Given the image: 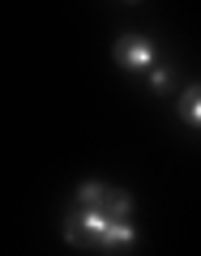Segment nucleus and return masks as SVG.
I'll return each mask as SVG.
<instances>
[{
  "label": "nucleus",
  "instance_id": "obj_5",
  "mask_svg": "<svg viewBox=\"0 0 201 256\" xmlns=\"http://www.w3.org/2000/svg\"><path fill=\"white\" fill-rule=\"evenodd\" d=\"M103 196H107V188L94 180H86L82 188H77V205H103Z\"/></svg>",
  "mask_w": 201,
  "mask_h": 256
},
{
  "label": "nucleus",
  "instance_id": "obj_4",
  "mask_svg": "<svg viewBox=\"0 0 201 256\" xmlns=\"http://www.w3.org/2000/svg\"><path fill=\"white\" fill-rule=\"evenodd\" d=\"M103 210H107L111 218H128V214H133V196H128V192H120V188H107Z\"/></svg>",
  "mask_w": 201,
  "mask_h": 256
},
{
  "label": "nucleus",
  "instance_id": "obj_6",
  "mask_svg": "<svg viewBox=\"0 0 201 256\" xmlns=\"http://www.w3.org/2000/svg\"><path fill=\"white\" fill-rule=\"evenodd\" d=\"M150 86H154V90L163 94L167 86H171V68H154V73H150Z\"/></svg>",
  "mask_w": 201,
  "mask_h": 256
},
{
  "label": "nucleus",
  "instance_id": "obj_2",
  "mask_svg": "<svg viewBox=\"0 0 201 256\" xmlns=\"http://www.w3.org/2000/svg\"><path fill=\"white\" fill-rule=\"evenodd\" d=\"M133 239H137V230L128 226V218H111L107 230L99 235V244H94V248H103V252H120V248H128Z\"/></svg>",
  "mask_w": 201,
  "mask_h": 256
},
{
  "label": "nucleus",
  "instance_id": "obj_3",
  "mask_svg": "<svg viewBox=\"0 0 201 256\" xmlns=\"http://www.w3.org/2000/svg\"><path fill=\"white\" fill-rule=\"evenodd\" d=\"M180 116H184V124L201 128V86H188V90H184V98H180Z\"/></svg>",
  "mask_w": 201,
  "mask_h": 256
},
{
  "label": "nucleus",
  "instance_id": "obj_1",
  "mask_svg": "<svg viewBox=\"0 0 201 256\" xmlns=\"http://www.w3.org/2000/svg\"><path fill=\"white\" fill-rule=\"evenodd\" d=\"M116 64L120 68H133V73H137V68H150V64H154V43L141 38V34H124L116 43Z\"/></svg>",
  "mask_w": 201,
  "mask_h": 256
},
{
  "label": "nucleus",
  "instance_id": "obj_7",
  "mask_svg": "<svg viewBox=\"0 0 201 256\" xmlns=\"http://www.w3.org/2000/svg\"><path fill=\"white\" fill-rule=\"evenodd\" d=\"M128 4H137V0H128Z\"/></svg>",
  "mask_w": 201,
  "mask_h": 256
}]
</instances>
